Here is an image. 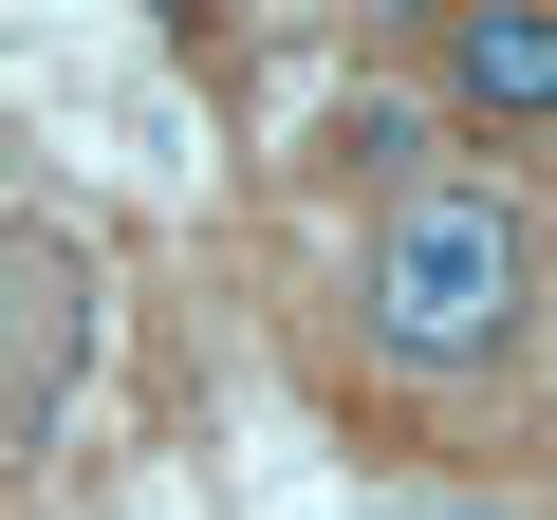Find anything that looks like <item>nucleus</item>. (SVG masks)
Instances as JSON below:
<instances>
[{
    "label": "nucleus",
    "instance_id": "nucleus-3",
    "mask_svg": "<svg viewBox=\"0 0 557 520\" xmlns=\"http://www.w3.org/2000/svg\"><path fill=\"white\" fill-rule=\"evenodd\" d=\"M446 168V131L409 112V94H335V131H317V186H372V205H409Z\"/></svg>",
    "mask_w": 557,
    "mask_h": 520
},
{
    "label": "nucleus",
    "instance_id": "nucleus-1",
    "mask_svg": "<svg viewBox=\"0 0 557 520\" xmlns=\"http://www.w3.org/2000/svg\"><path fill=\"white\" fill-rule=\"evenodd\" d=\"M354 335L391 372H428V391H502L539 354V205H520V168H428L409 205H372Z\"/></svg>",
    "mask_w": 557,
    "mask_h": 520
},
{
    "label": "nucleus",
    "instance_id": "nucleus-2",
    "mask_svg": "<svg viewBox=\"0 0 557 520\" xmlns=\"http://www.w3.org/2000/svg\"><path fill=\"white\" fill-rule=\"evenodd\" d=\"M428 131H502V149H539L557 131V20H520V0H465V20H428Z\"/></svg>",
    "mask_w": 557,
    "mask_h": 520
}]
</instances>
